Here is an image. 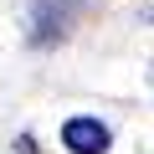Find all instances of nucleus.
Segmentation results:
<instances>
[{
	"instance_id": "1",
	"label": "nucleus",
	"mask_w": 154,
	"mask_h": 154,
	"mask_svg": "<svg viewBox=\"0 0 154 154\" xmlns=\"http://www.w3.org/2000/svg\"><path fill=\"white\" fill-rule=\"evenodd\" d=\"M108 144H113V134H108V123L93 118V113H72V118L62 123V149H67V154H108Z\"/></svg>"
},
{
	"instance_id": "2",
	"label": "nucleus",
	"mask_w": 154,
	"mask_h": 154,
	"mask_svg": "<svg viewBox=\"0 0 154 154\" xmlns=\"http://www.w3.org/2000/svg\"><path fill=\"white\" fill-rule=\"evenodd\" d=\"M72 21V0H36L31 11V46H57Z\"/></svg>"
},
{
	"instance_id": "3",
	"label": "nucleus",
	"mask_w": 154,
	"mask_h": 154,
	"mask_svg": "<svg viewBox=\"0 0 154 154\" xmlns=\"http://www.w3.org/2000/svg\"><path fill=\"white\" fill-rule=\"evenodd\" d=\"M16 149H21V154H36V139H31V134H21V139H16Z\"/></svg>"
}]
</instances>
